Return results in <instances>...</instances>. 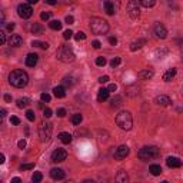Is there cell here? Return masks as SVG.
Instances as JSON below:
<instances>
[{
  "label": "cell",
  "instance_id": "obj_1",
  "mask_svg": "<svg viewBox=\"0 0 183 183\" xmlns=\"http://www.w3.org/2000/svg\"><path fill=\"white\" fill-rule=\"evenodd\" d=\"M9 83H10L12 86H14V87L21 89L29 83V76L25 70H20V69L13 70L9 74Z\"/></svg>",
  "mask_w": 183,
  "mask_h": 183
},
{
  "label": "cell",
  "instance_id": "obj_2",
  "mask_svg": "<svg viewBox=\"0 0 183 183\" xmlns=\"http://www.w3.org/2000/svg\"><path fill=\"white\" fill-rule=\"evenodd\" d=\"M116 124L122 129V130H130L133 126V117H132L130 112L123 110V112L117 113L116 116Z\"/></svg>",
  "mask_w": 183,
  "mask_h": 183
},
{
  "label": "cell",
  "instance_id": "obj_3",
  "mask_svg": "<svg viewBox=\"0 0 183 183\" xmlns=\"http://www.w3.org/2000/svg\"><path fill=\"white\" fill-rule=\"evenodd\" d=\"M90 30L95 35H106L109 32V23L105 19L100 17H92L90 20Z\"/></svg>",
  "mask_w": 183,
  "mask_h": 183
},
{
  "label": "cell",
  "instance_id": "obj_4",
  "mask_svg": "<svg viewBox=\"0 0 183 183\" xmlns=\"http://www.w3.org/2000/svg\"><path fill=\"white\" fill-rule=\"evenodd\" d=\"M140 160H152V159H157L160 156V149L156 146H144L137 153Z\"/></svg>",
  "mask_w": 183,
  "mask_h": 183
},
{
  "label": "cell",
  "instance_id": "obj_5",
  "mask_svg": "<svg viewBox=\"0 0 183 183\" xmlns=\"http://www.w3.org/2000/svg\"><path fill=\"white\" fill-rule=\"evenodd\" d=\"M56 57H57V60L63 62V63H72V62L74 60V53L69 46L63 45V46H60L59 49H57Z\"/></svg>",
  "mask_w": 183,
  "mask_h": 183
},
{
  "label": "cell",
  "instance_id": "obj_6",
  "mask_svg": "<svg viewBox=\"0 0 183 183\" xmlns=\"http://www.w3.org/2000/svg\"><path fill=\"white\" fill-rule=\"evenodd\" d=\"M120 4H122L120 0H103V9H105L106 14H109V16L117 13V10L120 9Z\"/></svg>",
  "mask_w": 183,
  "mask_h": 183
},
{
  "label": "cell",
  "instance_id": "obj_7",
  "mask_svg": "<svg viewBox=\"0 0 183 183\" xmlns=\"http://www.w3.org/2000/svg\"><path fill=\"white\" fill-rule=\"evenodd\" d=\"M52 124L49 122H43L39 127V136H40V140L42 142H47L52 136Z\"/></svg>",
  "mask_w": 183,
  "mask_h": 183
},
{
  "label": "cell",
  "instance_id": "obj_8",
  "mask_svg": "<svg viewBox=\"0 0 183 183\" xmlns=\"http://www.w3.org/2000/svg\"><path fill=\"white\" fill-rule=\"evenodd\" d=\"M127 14H129V17H130L132 20L139 17L140 9H139V2H137V0H130V2L127 3Z\"/></svg>",
  "mask_w": 183,
  "mask_h": 183
},
{
  "label": "cell",
  "instance_id": "obj_9",
  "mask_svg": "<svg viewBox=\"0 0 183 183\" xmlns=\"http://www.w3.org/2000/svg\"><path fill=\"white\" fill-rule=\"evenodd\" d=\"M17 14L20 16L21 19H29V17H32V14H33V9L30 4H19L17 7Z\"/></svg>",
  "mask_w": 183,
  "mask_h": 183
},
{
  "label": "cell",
  "instance_id": "obj_10",
  "mask_svg": "<svg viewBox=\"0 0 183 183\" xmlns=\"http://www.w3.org/2000/svg\"><path fill=\"white\" fill-rule=\"evenodd\" d=\"M66 157H67V152L64 150V149H56V150L52 153V160L54 163L63 162V160H66Z\"/></svg>",
  "mask_w": 183,
  "mask_h": 183
},
{
  "label": "cell",
  "instance_id": "obj_11",
  "mask_svg": "<svg viewBox=\"0 0 183 183\" xmlns=\"http://www.w3.org/2000/svg\"><path fill=\"white\" fill-rule=\"evenodd\" d=\"M153 32H155L156 37H159V39H166V36H167V30H166V27L162 23H156L155 27H153Z\"/></svg>",
  "mask_w": 183,
  "mask_h": 183
},
{
  "label": "cell",
  "instance_id": "obj_12",
  "mask_svg": "<svg viewBox=\"0 0 183 183\" xmlns=\"http://www.w3.org/2000/svg\"><path fill=\"white\" fill-rule=\"evenodd\" d=\"M129 152H130V150H129V148H127L126 144H122V146H119V148L116 149L115 157L119 159V160H120V159H124L127 155H129Z\"/></svg>",
  "mask_w": 183,
  "mask_h": 183
},
{
  "label": "cell",
  "instance_id": "obj_13",
  "mask_svg": "<svg viewBox=\"0 0 183 183\" xmlns=\"http://www.w3.org/2000/svg\"><path fill=\"white\" fill-rule=\"evenodd\" d=\"M166 163H167V166L172 167V169H177V167L182 166V160H180L179 157H175V156H169V157L166 159Z\"/></svg>",
  "mask_w": 183,
  "mask_h": 183
},
{
  "label": "cell",
  "instance_id": "obj_14",
  "mask_svg": "<svg viewBox=\"0 0 183 183\" xmlns=\"http://www.w3.org/2000/svg\"><path fill=\"white\" fill-rule=\"evenodd\" d=\"M50 176L54 180H62V179H64V172L62 169H59V167H53L50 170Z\"/></svg>",
  "mask_w": 183,
  "mask_h": 183
},
{
  "label": "cell",
  "instance_id": "obj_15",
  "mask_svg": "<svg viewBox=\"0 0 183 183\" xmlns=\"http://www.w3.org/2000/svg\"><path fill=\"white\" fill-rule=\"evenodd\" d=\"M153 74H155V72L152 70V69H146V70H142L137 73V77L140 79V80H149V79L153 77Z\"/></svg>",
  "mask_w": 183,
  "mask_h": 183
},
{
  "label": "cell",
  "instance_id": "obj_16",
  "mask_svg": "<svg viewBox=\"0 0 183 183\" xmlns=\"http://www.w3.org/2000/svg\"><path fill=\"white\" fill-rule=\"evenodd\" d=\"M155 102L157 103L159 106H169L170 103H172V100H170L169 96H166V95H159L157 97H156Z\"/></svg>",
  "mask_w": 183,
  "mask_h": 183
},
{
  "label": "cell",
  "instance_id": "obj_17",
  "mask_svg": "<svg viewBox=\"0 0 183 183\" xmlns=\"http://www.w3.org/2000/svg\"><path fill=\"white\" fill-rule=\"evenodd\" d=\"M9 45L13 46V47H19V46H21L23 45V39H21V36H19V35L10 36V39H9Z\"/></svg>",
  "mask_w": 183,
  "mask_h": 183
},
{
  "label": "cell",
  "instance_id": "obj_18",
  "mask_svg": "<svg viewBox=\"0 0 183 183\" xmlns=\"http://www.w3.org/2000/svg\"><path fill=\"white\" fill-rule=\"evenodd\" d=\"M26 64H27L29 67H35L36 64H37V54H36V53L27 54V57H26Z\"/></svg>",
  "mask_w": 183,
  "mask_h": 183
},
{
  "label": "cell",
  "instance_id": "obj_19",
  "mask_svg": "<svg viewBox=\"0 0 183 183\" xmlns=\"http://www.w3.org/2000/svg\"><path fill=\"white\" fill-rule=\"evenodd\" d=\"M53 95L57 99H63L66 96V89L63 86H56V87H53Z\"/></svg>",
  "mask_w": 183,
  "mask_h": 183
},
{
  "label": "cell",
  "instance_id": "obj_20",
  "mask_svg": "<svg viewBox=\"0 0 183 183\" xmlns=\"http://www.w3.org/2000/svg\"><path fill=\"white\" fill-rule=\"evenodd\" d=\"M109 89H100L97 93V100L99 102H105V100H107L109 99Z\"/></svg>",
  "mask_w": 183,
  "mask_h": 183
},
{
  "label": "cell",
  "instance_id": "obj_21",
  "mask_svg": "<svg viewBox=\"0 0 183 183\" xmlns=\"http://www.w3.org/2000/svg\"><path fill=\"white\" fill-rule=\"evenodd\" d=\"M59 139H60V142H62V143L69 144L72 142V139H73V136H72L70 133H67V132H62V133L59 134Z\"/></svg>",
  "mask_w": 183,
  "mask_h": 183
},
{
  "label": "cell",
  "instance_id": "obj_22",
  "mask_svg": "<svg viewBox=\"0 0 183 183\" xmlns=\"http://www.w3.org/2000/svg\"><path fill=\"white\" fill-rule=\"evenodd\" d=\"M144 45H146V40H144V39H139V40H136V42H133L130 45V50H132V52H136V50L142 49Z\"/></svg>",
  "mask_w": 183,
  "mask_h": 183
},
{
  "label": "cell",
  "instance_id": "obj_23",
  "mask_svg": "<svg viewBox=\"0 0 183 183\" xmlns=\"http://www.w3.org/2000/svg\"><path fill=\"white\" fill-rule=\"evenodd\" d=\"M176 73H177V70L175 69V67H172V69H169V70L163 74V80H165V82H170L173 77H175V76H176Z\"/></svg>",
  "mask_w": 183,
  "mask_h": 183
},
{
  "label": "cell",
  "instance_id": "obj_24",
  "mask_svg": "<svg viewBox=\"0 0 183 183\" xmlns=\"http://www.w3.org/2000/svg\"><path fill=\"white\" fill-rule=\"evenodd\" d=\"M116 180H117L119 183H126L127 180H129V177H127V173L124 172V170H120V172L117 173Z\"/></svg>",
  "mask_w": 183,
  "mask_h": 183
},
{
  "label": "cell",
  "instance_id": "obj_25",
  "mask_svg": "<svg viewBox=\"0 0 183 183\" xmlns=\"http://www.w3.org/2000/svg\"><path fill=\"white\" fill-rule=\"evenodd\" d=\"M149 170H150V173L153 175V176H159V175L162 173V167H160V165H152Z\"/></svg>",
  "mask_w": 183,
  "mask_h": 183
},
{
  "label": "cell",
  "instance_id": "obj_26",
  "mask_svg": "<svg viewBox=\"0 0 183 183\" xmlns=\"http://www.w3.org/2000/svg\"><path fill=\"white\" fill-rule=\"evenodd\" d=\"M29 103H30V99H29V97H20L17 100V107H20V109H23V107H27Z\"/></svg>",
  "mask_w": 183,
  "mask_h": 183
},
{
  "label": "cell",
  "instance_id": "obj_27",
  "mask_svg": "<svg viewBox=\"0 0 183 183\" xmlns=\"http://www.w3.org/2000/svg\"><path fill=\"white\" fill-rule=\"evenodd\" d=\"M139 4L143 7H146V9H149V7H153L156 4V0H139Z\"/></svg>",
  "mask_w": 183,
  "mask_h": 183
},
{
  "label": "cell",
  "instance_id": "obj_28",
  "mask_svg": "<svg viewBox=\"0 0 183 183\" xmlns=\"http://www.w3.org/2000/svg\"><path fill=\"white\" fill-rule=\"evenodd\" d=\"M49 26H50V29L52 30H60L62 29V21H59V20H52L49 23Z\"/></svg>",
  "mask_w": 183,
  "mask_h": 183
},
{
  "label": "cell",
  "instance_id": "obj_29",
  "mask_svg": "<svg viewBox=\"0 0 183 183\" xmlns=\"http://www.w3.org/2000/svg\"><path fill=\"white\" fill-rule=\"evenodd\" d=\"M32 46H37V47H40V49H49V43L39 42V40H35V42L32 43Z\"/></svg>",
  "mask_w": 183,
  "mask_h": 183
},
{
  "label": "cell",
  "instance_id": "obj_30",
  "mask_svg": "<svg viewBox=\"0 0 183 183\" xmlns=\"http://www.w3.org/2000/svg\"><path fill=\"white\" fill-rule=\"evenodd\" d=\"M82 120H83V117H82V115H79V113H76V115L72 116V123L73 124H80Z\"/></svg>",
  "mask_w": 183,
  "mask_h": 183
},
{
  "label": "cell",
  "instance_id": "obj_31",
  "mask_svg": "<svg viewBox=\"0 0 183 183\" xmlns=\"http://www.w3.org/2000/svg\"><path fill=\"white\" fill-rule=\"evenodd\" d=\"M42 32H43V27H42L40 25L35 23V25L32 26V33H33V35H40Z\"/></svg>",
  "mask_w": 183,
  "mask_h": 183
},
{
  "label": "cell",
  "instance_id": "obj_32",
  "mask_svg": "<svg viewBox=\"0 0 183 183\" xmlns=\"http://www.w3.org/2000/svg\"><path fill=\"white\" fill-rule=\"evenodd\" d=\"M167 54V49H157L156 50V56H157V59H163V56H166Z\"/></svg>",
  "mask_w": 183,
  "mask_h": 183
},
{
  "label": "cell",
  "instance_id": "obj_33",
  "mask_svg": "<svg viewBox=\"0 0 183 183\" xmlns=\"http://www.w3.org/2000/svg\"><path fill=\"white\" fill-rule=\"evenodd\" d=\"M42 179H43V175H42V173H40V172H36L35 175H33V176H32V180H33V182H35V183H39V182H42Z\"/></svg>",
  "mask_w": 183,
  "mask_h": 183
},
{
  "label": "cell",
  "instance_id": "obj_34",
  "mask_svg": "<svg viewBox=\"0 0 183 183\" xmlns=\"http://www.w3.org/2000/svg\"><path fill=\"white\" fill-rule=\"evenodd\" d=\"M74 83V79L72 77V76H66V77L63 79V85L64 86H72Z\"/></svg>",
  "mask_w": 183,
  "mask_h": 183
},
{
  "label": "cell",
  "instance_id": "obj_35",
  "mask_svg": "<svg viewBox=\"0 0 183 183\" xmlns=\"http://www.w3.org/2000/svg\"><path fill=\"white\" fill-rule=\"evenodd\" d=\"M120 62H122V59H120V57H113L112 60H110V66L112 67H116V66H119L120 64Z\"/></svg>",
  "mask_w": 183,
  "mask_h": 183
},
{
  "label": "cell",
  "instance_id": "obj_36",
  "mask_svg": "<svg viewBox=\"0 0 183 183\" xmlns=\"http://www.w3.org/2000/svg\"><path fill=\"white\" fill-rule=\"evenodd\" d=\"M26 117H27V120H30V122H35V119H36L35 112H33V110H27V112H26Z\"/></svg>",
  "mask_w": 183,
  "mask_h": 183
},
{
  "label": "cell",
  "instance_id": "obj_37",
  "mask_svg": "<svg viewBox=\"0 0 183 183\" xmlns=\"http://www.w3.org/2000/svg\"><path fill=\"white\" fill-rule=\"evenodd\" d=\"M120 102H122V99H120L119 96H116V97H113V99H112V106H113V107H117V106L122 105Z\"/></svg>",
  "mask_w": 183,
  "mask_h": 183
},
{
  "label": "cell",
  "instance_id": "obj_38",
  "mask_svg": "<svg viewBox=\"0 0 183 183\" xmlns=\"http://www.w3.org/2000/svg\"><path fill=\"white\" fill-rule=\"evenodd\" d=\"M52 17V13L50 12H43L42 14H40V19H42L43 21H46V20H49V19Z\"/></svg>",
  "mask_w": 183,
  "mask_h": 183
},
{
  "label": "cell",
  "instance_id": "obj_39",
  "mask_svg": "<svg viewBox=\"0 0 183 183\" xmlns=\"http://www.w3.org/2000/svg\"><path fill=\"white\" fill-rule=\"evenodd\" d=\"M74 39L77 40V42H80V40H85L86 39V35L83 32H77L76 35H74Z\"/></svg>",
  "mask_w": 183,
  "mask_h": 183
},
{
  "label": "cell",
  "instance_id": "obj_40",
  "mask_svg": "<svg viewBox=\"0 0 183 183\" xmlns=\"http://www.w3.org/2000/svg\"><path fill=\"white\" fill-rule=\"evenodd\" d=\"M96 64H97V66H105V64H106V59L103 56H99L97 59H96Z\"/></svg>",
  "mask_w": 183,
  "mask_h": 183
},
{
  "label": "cell",
  "instance_id": "obj_41",
  "mask_svg": "<svg viewBox=\"0 0 183 183\" xmlns=\"http://www.w3.org/2000/svg\"><path fill=\"white\" fill-rule=\"evenodd\" d=\"M35 167V165L33 163H26V165H21L20 166V170H30Z\"/></svg>",
  "mask_w": 183,
  "mask_h": 183
},
{
  "label": "cell",
  "instance_id": "obj_42",
  "mask_svg": "<svg viewBox=\"0 0 183 183\" xmlns=\"http://www.w3.org/2000/svg\"><path fill=\"white\" fill-rule=\"evenodd\" d=\"M10 123L14 124V126H19V124H20V119H19L17 116H12L10 117Z\"/></svg>",
  "mask_w": 183,
  "mask_h": 183
},
{
  "label": "cell",
  "instance_id": "obj_43",
  "mask_svg": "<svg viewBox=\"0 0 183 183\" xmlns=\"http://www.w3.org/2000/svg\"><path fill=\"white\" fill-rule=\"evenodd\" d=\"M52 109H49V107H46L45 110H43V116L46 117V119H49V117H52Z\"/></svg>",
  "mask_w": 183,
  "mask_h": 183
},
{
  "label": "cell",
  "instance_id": "obj_44",
  "mask_svg": "<svg viewBox=\"0 0 183 183\" xmlns=\"http://www.w3.org/2000/svg\"><path fill=\"white\" fill-rule=\"evenodd\" d=\"M40 99H42V102H50V95L49 93H42V95H40Z\"/></svg>",
  "mask_w": 183,
  "mask_h": 183
},
{
  "label": "cell",
  "instance_id": "obj_45",
  "mask_svg": "<svg viewBox=\"0 0 183 183\" xmlns=\"http://www.w3.org/2000/svg\"><path fill=\"white\" fill-rule=\"evenodd\" d=\"M72 35H73V32H72V30H66V32L63 33V37H64L66 40H69V39L72 37Z\"/></svg>",
  "mask_w": 183,
  "mask_h": 183
},
{
  "label": "cell",
  "instance_id": "obj_46",
  "mask_svg": "<svg viewBox=\"0 0 183 183\" xmlns=\"http://www.w3.org/2000/svg\"><path fill=\"white\" fill-rule=\"evenodd\" d=\"M0 43H2V45H4V43H6V33H4L3 30L0 32Z\"/></svg>",
  "mask_w": 183,
  "mask_h": 183
},
{
  "label": "cell",
  "instance_id": "obj_47",
  "mask_svg": "<svg viewBox=\"0 0 183 183\" xmlns=\"http://www.w3.org/2000/svg\"><path fill=\"white\" fill-rule=\"evenodd\" d=\"M92 46H93L95 49H100V47H102V43L99 42V40H93V42H92Z\"/></svg>",
  "mask_w": 183,
  "mask_h": 183
},
{
  "label": "cell",
  "instance_id": "obj_48",
  "mask_svg": "<svg viewBox=\"0 0 183 183\" xmlns=\"http://www.w3.org/2000/svg\"><path fill=\"white\" fill-rule=\"evenodd\" d=\"M57 116H59V117H64V116H66V110H64V109H57Z\"/></svg>",
  "mask_w": 183,
  "mask_h": 183
},
{
  "label": "cell",
  "instance_id": "obj_49",
  "mask_svg": "<svg viewBox=\"0 0 183 183\" xmlns=\"http://www.w3.org/2000/svg\"><path fill=\"white\" fill-rule=\"evenodd\" d=\"M109 43L112 46H116L117 45V39H116V37H113V36H110V37H109Z\"/></svg>",
  "mask_w": 183,
  "mask_h": 183
},
{
  "label": "cell",
  "instance_id": "obj_50",
  "mask_svg": "<svg viewBox=\"0 0 183 183\" xmlns=\"http://www.w3.org/2000/svg\"><path fill=\"white\" fill-rule=\"evenodd\" d=\"M17 146H19L20 149H25V148H26V140H25V139H21V140H19Z\"/></svg>",
  "mask_w": 183,
  "mask_h": 183
},
{
  "label": "cell",
  "instance_id": "obj_51",
  "mask_svg": "<svg viewBox=\"0 0 183 183\" xmlns=\"http://www.w3.org/2000/svg\"><path fill=\"white\" fill-rule=\"evenodd\" d=\"M99 82H100V83H107V82H109V76H102V77H99Z\"/></svg>",
  "mask_w": 183,
  "mask_h": 183
},
{
  "label": "cell",
  "instance_id": "obj_52",
  "mask_svg": "<svg viewBox=\"0 0 183 183\" xmlns=\"http://www.w3.org/2000/svg\"><path fill=\"white\" fill-rule=\"evenodd\" d=\"M73 21H74L73 16H66V23H67V25H72Z\"/></svg>",
  "mask_w": 183,
  "mask_h": 183
},
{
  "label": "cell",
  "instance_id": "obj_53",
  "mask_svg": "<svg viewBox=\"0 0 183 183\" xmlns=\"http://www.w3.org/2000/svg\"><path fill=\"white\" fill-rule=\"evenodd\" d=\"M109 92H116V89H117V86L115 85V83H112V85H109Z\"/></svg>",
  "mask_w": 183,
  "mask_h": 183
},
{
  "label": "cell",
  "instance_id": "obj_54",
  "mask_svg": "<svg viewBox=\"0 0 183 183\" xmlns=\"http://www.w3.org/2000/svg\"><path fill=\"white\" fill-rule=\"evenodd\" d=\"M47 4H50V6H53V4H56L57 3V0H45Z\"/></svg>",
  "mask_w": 183,
  "mask_h": 183
},
{
  "label": "cell",
  "instance_id": "obj_55",
  "mask_svg": "<svg viewBox=\"0 0 183 183\" xmlns=\"http://www.w3.org/2000/svg\"><path fill=\"white\" fill-rule=\"evenodd\" d=\"M14 27H16V25H14V23H10V25H7V30H10V32L13 30Z\"/></svg>",
  "mask_w": 183,
  "mask_h": 183
},
{
  "label": "cell",
  "instance_id": "obj_56",
  "mask_svg": "<svg viewBox=\"0 0 183 183\" xmlns=\"http://www.w3.org/2000/svg\"><path fill=\"white\" fill-rule=\"evenodd\" d=\"M4 100H6V102H12V96L10 95H4Z\"/></svg>",
  "mask_w": 183,
  "mask_h": 183
},
{
  "label": "cell",
  "instance_id": "obj_57",
  "mask_svg": "<svg viewBox=\"0 0 183 183\" xmlns=\"http://www.w3.org/2000/svg\"><path fill=\"white\" fill-rule=\"evenodd\" d=\"M177 45L180 46V49H182V52H183V39H179V40H177Z\"/></svg>",
  "mask_w": 183,
  "mask_h": 183
},
{
  "label": "cell",
  "instance_id": "obj_58",
  "mask_svg": "<svg viewBox=\"0 0 183 183\" xmlns=\"http://www.w3.org/2000/svg\"><path fill=\"white\" fill-rule=\"evenodd\" d=\"M12 182H13V183H19V182H20V179H19V177H13V179H12Z\"/></svg>",
  "mask_w": 183,
  "mask_h": 183
},
{
  "label": "cell",
  "instance_id": "obj_59",
  "mask_svg": "<svg viewBox=\"0 0 183 183\" xmlns=\"http://www.w3.org/2000/svg\"><path fill=\"white\" fill-rule=\"evenodd\" d=\"M0 115H2V117H4V116H6V110L2 109V110H0Z\"/></svg>",
  "mask_w": 183,
  "mask_h": 183
},
{
  "label": "cell",
  "instance_id": "obj_60",
  "mask_svg": "<svg viewBox=\"0 0 183 183\" xmlns=\"http://www.w3.org/2000/svg\"><path fill=\"white\" fill-rule=\"evenodd\" d=\"M27 2H29V3H30V4H36V3H37V2H39V0H27Z\"/></svg>",
  "mask_w": 183,
  "mask_h": 183
},
{
  "label": "cell",
  "instance_id": "obj_61",
  "mask_svg": "<svg viewBox=\"0 0 183 183\" xmlns=\"http://www.w3.org/2000/svg\"><path fill=\"white\" fill-rule=\"evenodd\" d=\"M0 163H4V155L0 156Z\"/></svg>",
  "mask_w": 183,
  "mask_h": 183
},
{
  "label": "cell",
  "instance_id": "obj_62",
  "mask_svg": "<svg viewBox=\"0 0 183 183\" xmlns=\"http://www.w3.org/2000/svg\"><path fill=\"white\" fill-rule=\"evenodd\" d=\"M182 56H183V53H182Z\"/></svg>",
  "mask_w": 183,
  "mask_h": 183
}]
</instances>
